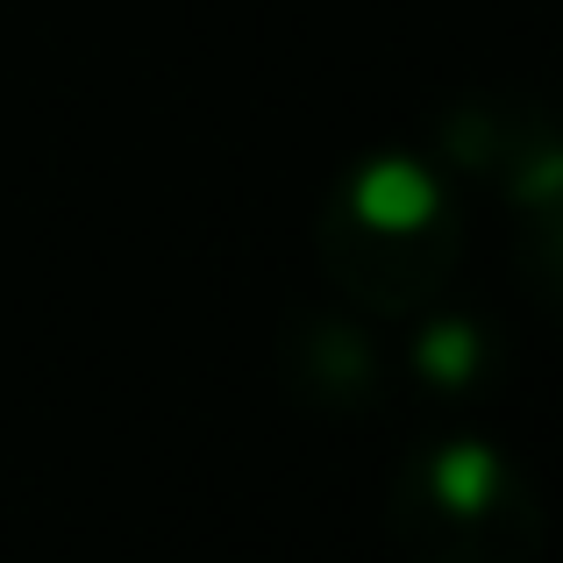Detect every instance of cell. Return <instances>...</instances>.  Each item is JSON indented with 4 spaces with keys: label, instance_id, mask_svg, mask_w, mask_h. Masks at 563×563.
<instances>
[{
    "label": "cell",
    "instance_id": "1",
    "mask_svg": "<svg viewBox=\"0 0 563 563\" xmlns=\"http://www.w3.org/2000/svg\"><path fill=\"white\" fill-rule=\"evenodd\" d=\"M393 521L428 563H536L542 514L485 442H428L407 456Z\"/></svg>",
    "mask_w": 563,
    "mask_h": 563
},
{
    "label": "cell",
    "instance_id": "2",
    "mask_svg": "<svg viewBox=\"0 0 563 563\" xmlns=\"http://www.w3.org/2000/svg\"><path fill=\"white\" fill-rule=\"evenodd\" d=\"M329 257L335 278L357 286L372 307H413L450 257V221H442L435 179L413 172L407 157L357 172L329 214Z\"/></svg>",
    "mask_w": 563,
    "mask_h": 563
}]
</instances>
